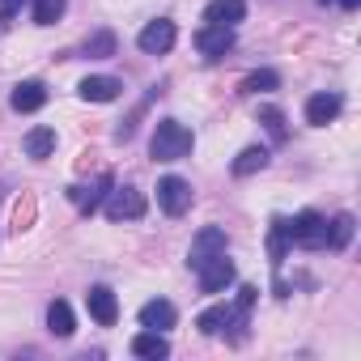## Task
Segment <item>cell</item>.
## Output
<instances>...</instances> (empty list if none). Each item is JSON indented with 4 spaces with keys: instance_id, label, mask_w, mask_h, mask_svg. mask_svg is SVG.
<instances>
[{
    "instance_id": "obj_13",
    "label": "cell",
    "mask_w": 361,
    "mask_h": 361,
    "mask_svg": "<svg viewBox=\"0 0 361 361\" xmlns=\"http://www.w3.org/2000/svg\"><path fill=\"white\" fill-rule=\"evenodd\" d=\"M13 111L18 115H30V111H43V102H47V85L43 81H22V85H13Z\"/></svg>"
},
{
    "instance_id": "obj_29",
    "label": "cell",
    "mask_w": 361,
    "mask_h": 361,
    "mask_svg": "<svg viewBox=\"0 0 361 361\" xmlns=\"http://www.w3.org/2000/svg\"><path fill=\"white\" fill-rule=\"evenodd\" d=\"M22 5H26V0H0V13H5V18H13Z\"/></svg>"
},
{
    "instance_id": "obj_8",
    "label": "cell",
    "mask_w": 361,
    "mask_h": 361,
    "mask_svg": "<svg viewBox=\"0 0 361 361\" xmlns=\"http://www.w3.org/2000/svg\"><path fill=\"white\" fill-rule=\"evenodd\" d=\"M196 47H200L204 60H221V56L234 47V30H230V26H204V30L196 35Z\"/></svg>"
},
{
    "instance_id": "obj_21",
    "label": "cell",
    "mask_w": 361,
    "mask_h": 361,
    "mask_svg": "<svg viewBox=\"0 0 361 361\" xmlns=\"http://www.w3.org/2000/svg\"><path fill=\"white\" fill-rule=\"evenodd\" d=\"M268 255H272V268H281L285 264V255H289V230H285V221L276 217L272 221V230H268Z\"/></svg>"
},
{
    "instance_id": "obj_7",
    "label": "cell",
    "mask_w": 361,
    "mask_h": 361,
    "mask_svg": "<svg viewBox=\"0 0 361 361\" xmlns=\"http://www.w3.org/2000/svg\"><path fill=\"white\" fill-rule=\"evenodd\" d=\"M174 39H178V30H174V22H166V18H157V22H149L145 30H140V51H149V56H166L170 47H174Z\"/></svg>"
},
{
    "instance_id": "obj_27",
    "label": "cell",
    "mask_w": 361,
    "mask_h": 361,
    "mask_svg": "<svg viewBox=\"0 0 361 361\" xmlns=\"http://www.w3.org/2000/svg\"><path fill=\"white\" fill-rule=\"evenodd\" d=\"M259 123L272 132V140H285V136H289V128H285V115H281L276 106H264V111H259Z\"/></svg>"
},
{
    "instance_id": "obj_6",
    "label": "cell",
    "mask_w": 361,
    "mask_h": 361,
    "mask_svg": "<svg viewBox=\"0 0 361 361\" xmlns=\"http://www.w3.org/2000/svg\"><path fill=\"white\" fill-rule=\"evenodd\" d=\"M200 293H221L230 281H234V264H230V255L221 251V255H213V259H204L200 268Z\"/></svg>"
},
{
    "instance_id": "obj_18",
    "label": "cell",
    "mask_w": 361,
    "mask_h": 361,
    "mask_svg": "<svg viewBox=\"0 0 361 361\" xmlns=\"http://www.w3.org/2000/svg\"><path fill=\"white\" fill-rule=\"evenodd\" d=\"M47 327H51V331H56V336H60V340H64V336H73V331H77V323H73V306H68V302H64V298H56V302H51V306H47Z\"/></svg>"
},
{
    "instance_id": "obj_17",
    "label": "cell",
    "mask_w": 361,
    "mask_h": 361,
    "mask_svg": "<svg viewBox=\"0 0 361 361\" xmlns=\"http://www.w3.org/2000/svg\"><path fill=\"white\" fill-rule=\"evenodd\" d=\"M132 353H136V357H149V361H157V357H166V353H170V344H166V336H161V331L145 327L140 336H132Z\"/></svg>"
},
{
    "instance_id": "obj_11",
    "label": "cell",
    "mask_w": 361,
    "mask_h": 361,
    "mask_svg": "<svg viewBox=\"0 0 361 361\" xmlns=\"http://www.w3.org/2000/svg\"><path fill=\"white\" fill-rule=\"evenodd\" d=\"M111 188H115V183H111V174H98V183H94V188H68V200L81 209V217H90V213H98V204L106 200Z\"/></svg>"
},
{
    "instance_id": "obj_5",
    "label": "cell",
    "mask_w": 361,
    "mask_h": 361,
    "mask_svg": "<svg viewBox=\"0 0 361 361\" xmlns=\"http://www.w3.org/2000/svg\"><path fill=\"white\" fill-rule=\"evenodd\" d=\"M230 243H226V230L221 226H204L196 238H192V251H188V264L192 268H200L204 259H213V255H221Z\"/></svg>"
},
{
    "instance_id": "obj_1",
    "label": "cell",
    "mask_w": 361,
    "mask_h": 361,
    "mask_svg": "<svg viewBox=\"0 0 361 361\" xmlns=\"http://www.w3.org/2000/svg\"><path fill=\"white\" fill-rule=\"evenodd\" d=\"M192 145H196L192 128H183L178 119H161V123L153 128L149 153H153L157 161H178V157H188V153H192Z\"/></svg>"
},
{
    "instance_id": "obj_31",
    "label": "cell",
    "mask_w": 361,
    "mask_h": 361,
    "mask_svg": "<svg viewBox=\"0 0 361 361\" xmlns=\"http://www.w3.org/2000/svg\"><path fill=\"white\" fill-rule=\"evenodd\" d=\"M323 5H327V0H323Z\"/></svg>"
},
{
    "instance_id": "obj_4",
    "label": "cell",
    "mask_w": 361,
    "mask_h": 361,
    "mask_svg": "<svg viewBox=\"0 0 361 361\" xmlns=\"http://www.w3.org/2000/svg\"><path fill=\"white\" fill-rule=\"evenodd\" d=\"M106 217L111 221H140L145 217V196L136 188H111L106 192Z\"/></svg>"
},
{
    "instance_id": "obj_30",
    "label": "cell",
    "mask_w": 361,
    "mask_h": 361,
    "mask_svg": "<svg viewBox=\"0 0 361 361\" xmlns=\"http://www.w3.org/2000/svg\"><path fill=\"white\" fill-rule=\"evenodd\" d=\"M340 5H344V9H357V5H361V0H340Z\"/></svg>"
},
{
    "instance_id": "obj_2",
    "label": "cell",
    "mask_w": 361,
    "mask_h": 361,
    "mask_svg": "<svg viewBox=\"0 0 361 361\" xmlns=\"http://www.w3.org/2000/svg\"><path fill=\"white\" fill-rule=\"evenodd\" d=\"M285 230H289V243H298V247H306V251H319V247H327V221L319 217V213H298L293 221H285Z\"/></svg>"
},
{
    "instance_id": "obj_26",
    "label": "cell",
    "mask_w": 361,
    "mask_h": 361,
    "mask_svg": "<svg viewBox=\"0 0 361 361\" xmlns=\"http://www.w3.org/2000/svg\"><path fill=\"white\" fill-rule=\"evenodd\" d=\"M281 81H276V73L272 68H259V73H251L247 81H243V94H272Z\"/></svg>"
},
{
    "instance_id": "obj_12",
    "label": "cell",
    "mask_w": 361,
    "mask_h": 361,
    "mask_svg": "<svg viewBox=\"0 0 361 361\" xmlns=\"http://www.w3.org/2000/svg\"><path fill=\"white\" fill-rule=\"evenodd\" d=\"M247 18V0H209V9H204V26H230Z\"/></svg>"
},
{
    "instance_id": "obj_19",
    "label": "cell",
    "mask_w": 361,
    "mask_h": 361,
    "mask_svg": "<svg viewBox=\"0 0 361 361\" xmlns=\"http://www.w3.org/2000/svg\"><path fill=\"white\" fill-rule=\"evenodd\" d=\"M22 145H26L30 157H51L56 153V128H30Z\"/></svg>"
},
{
    "instance_id": "obj_16",
    "label": "cell",
    "mask_w": 361,
    "mask_h": 361,
    "mask_svg": "<svg viewBox=\"0 0 361 361\" xmlns=\"http://www.w3.org/2000/svg\"><path fill=\"white\" fill-rule=\"evenodd\" d=\"M77 90H81V98H85V102H115L123 85H119L115 77H85Z\"/></svg>"
},
{
    "instance_id": "obj_10",
    "label": "cell",
    "mask_w": 361,
    "mask_h": 361,
    "mask_svg": "<svg viewBox=\"0 0 361 361\" xmlns=\"http://www.w3.org/2000/svg\"><path fill=\"white\" fill-rule=\"evenodd\" d=\"M243 323H247V314H238V310L226 306V302H221V306H209V310L196 319V327H200L204 336H217V331H226V327H243Z\"/></svg>"
},
{
    "instance_id": "obj_23",
    "label": "cell",
    "mask_w": 361,
    "mask_h": 361,
    "mask_svg": "<svg viewBox=\"0 0 361 361\" xmlns=\"http://www.w3.org/2000/svg\"><path fill=\"white\" fill-rule=\"evenodd\" d=\"M353 226H357V221H353L348 213H340V217L331 221V230H327V247H331V251H344V247L353 243Z\"/></svg>"
},
{
    "instance_id": "obj_9",
    "label": "cell",
    "mask_w": 361,
    "mask_h": 361,
    "mask_svg": "<svg viewBox=\"0 0 361 361\" xmlns=\"http://www.w3.org/2000/svg\"><path fill=\"white\" fill-rule=\"evenodd\" d=\"M85 306H90V314H94L98 327H111V323L119 319V302H115V293H111L106 285H94V289L85 293Z\"/></svg>"
},
{
    "instance_id": "obj_20",
    "label": "cell",
    "mask_w": 361,
    "mask_h": 361,
    "mask_svg": "<svg viewBox=\"0 0 361 361\" xmlns=\"http://www.w3.org/2000/svg\"><path fill=\"white\" fill-rule=\"evenodd\" d=\"M264 166H268V149H264V145H251V149H243V153L234 157L230 170H234L238 178H247V174H255V170H264Z\"/></svg>"
},
{
    "instance_id": "obj_24",
    "label": "cell",
    "mask_w": 361,
    "mask_h": 361,
    "mask_svg": "<svg viewBox=\"0 0 361 361\" xmlns=\"http://www.w3.org/2000/svg\"><path fill=\"white\" fill-rule=\"evenodd\" d=\"M85 56H90V60H111V56H115V35H111V30L90 35V39H85Z\"/></svg>"
},
{
    "instance_id": "obj_28",
    "label": "cell",
    "mask_w": 361,
    "mask_h": 361,
    "mask_svg": "<svg viewBox=\"0 0 361 361\" xmlns=\"http://www.w3.org/2000/svg\"><path fill=\"white\" fill-rule=\"evenodd\" d=\"M255 298H259V289H255V285H243V289H238V302H234V310H238V314H247V310L255 306Z\"/></svg>"
},
{
    "instance_id": "obj_14",
    "label": "cell",
    "mask_w": 361,
    "mask_h": 361,
    "mask_svg": "<svg viewBox=\"0 0 361 361\" xmlns=\"http://www.w3.org/2000/svg\"><path fill=\"white\" fill-rule=\"evenodd\" d=\"M340 94H314L310 102H306V123H314V128H327L336 115H340Z\"/></svg>"
},
{
    "instance_id": "obj_3",
    "label": "cell",
    "mask_w": 361,
    "mask_h": 361,
    "mask_svg": "<svg viewBox=\"0 0 361 361\" xmlns=\"http://www.w3.org/2000/svg\"><path fill=\"white\" fill-rule=\"evenodd\" d=\"M157 204L170 217H183L192 209V183H188V178H178V174H166L161 183H157Z\"/></svg>"
},
{
    "instance_id": "obj_15",
    "label": "cell",
    "mask_w": 361,
    "mask_h": 361,
    "mask_svg": "<svg viewBox=\"0 0 361 361\" xmlns=\"http://www.w3.org/2000/svg\"><path fill=\"white\" fill-rule=\"evenodd\" d=\"M174 306L166 302V298H153V302H145L140 306V327H153V331H166V327H174Z\"/></svg>"
},
{
    "instance_id": "obj_25",
    "label": "cell",
    "mask_w": 361,
    "mask_h": 361,
    "mask_svg": "<svg viewBox=\"0 0 361 361\" xmlns=\"http://www.w3.org/2000/svg\"><path fill=\"white\" fill-rule=\"evenodd\" d=\"M68 9V0H35V22L39 26H56Z\"/></svg>"
},
{
    "instance_id": "obj_22",
    "label": "cell",
    "mask_w": 361,
    "mask_h": 361,
    "mask_svg": "<svg viewBox=\"0 0 361 361\" xmlns=\"http://www.w3.org/2000/svg\"><path fill=\"white\" fill-rule=\"evenodd\" d=\"M35 213H39V200H35L30 192H22V196L13 200V230H18V234L30 230V226H35Z\"/></svg>"
}]
</instances>
